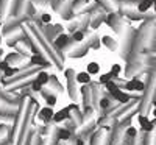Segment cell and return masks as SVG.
I'll use <instances>...</instances> for the list:
<instances>
[{
  "mask_svg": "<svg viewBox=\"0 0 156 145\" xmlns=\"http://www.w3.org/2000/svg\"><path fill=\"white\" fill-rule=\"evenodd\" d=\"M67 42H69V37H67L66 34H58L56 41H55V45L61 50V48H64V47L67 45Z\"/></svg>",
  "mask_w": 156,
  "mask_h": 145,
  "instance_id": "cell-9",
  "label": "cell"
},
{
  "mask_svg": "<svg viewBox=\"0 0 156 145\" xmlns=\"http://www.w3.org/2000/svg\"><path fill=\"white\" fill-rule=\"evenodd\" d=\"M90 75L87 70H84V72H78L76 73V76H75V80H76V83H80V84H89L90 83Z\"/></svg>",
  "mask_w": 156,
  "mask_h": 145,
  "instance_id": "cell-6",
  "label": "cell"
},
{
  "mask_svg": "<svg viewBox=\"0 0 156 145\" xmlns=\"http://www.w3.org/2000/svg\"><path fill=\"white\" fill-rule=\"evenodd\" d=\"M137 122L140 125V131H142V133H151V131L154 129V123L150 120V117H147L145 114L137 115Z\"/></svg>",
  "mask_w": 156,
  "mask_h": 145,
  "instance_id": "cell-1",
  "label": "cell"
},
{
  "mask_svg": "<svg viewBox=\"0 0 156 145\" xmlns=\"http://www.w3.org/2000/svg\"><path fill=\"white\" fill-rule=\"evenodd\" d=\"M36 64H41V65H45L47 62L39 56L37 53H34V56H31V65H36Z\"/></svg>",
  "mask_w": 156,
  "mask_h": 145,
  "instance_id": "cell-17",
  "label": "cell"
},
{
  "mask_svg": "<svg viewBox=\"0 0 156 145\" xmlns=\"http://www.w3.org/2000/svg\"><path fill=\"white\" fill-rule=\"evenodd\" d=\"M17 72H20V69L19 67H12V65H9V67L3 72V76L5 78H8V76H12V75H16Z\"/></svg>",
  "mask_w": 156,
  "mask_h": 145,
  "instance_id": "cell-13",
  "label": "cell"
},
{
  "mask_svg": "<svg viewBox=\"0 0 156 145\" xmlns=\"http://www.w3.org/2000/svg\"><path fill=\"white\" fill-rule=\"evenodd\" d=\"M72 73H73L72 70H67V72H66V75L69 76V92H70V97H72V98H75V97H76V86L73 84Z\"/></svg>",
  "mask_w": 156,
  "mask_h": 145,
  "instance_id": "cell-8",
  "label": "cell"
},
{
  "mask_svg": "<svg viewBox=\"0 0 156 145\" xmlns=\"http://www.w3.org/2000/svg\"><path fill=\"white\" fill-rule=\"evenodd\" d=\"M86 70H87L90 75H98V73H100V64H98V62H94V61L89 62Z\"/></svg>",
  "mask_w": 156,
  "mask_h": 145,
  "instance_id": "cell-10",
  "label": "cell"
},
{
  "mask_svg": "<svg viewBox=\"0 0 156 145\" xmlns=\"http://www.w3.org/2000/svg\"><path fill=\"white\" fill-rule=\"evenodd\" d=\"M9 65H11V64H9L6 59H5V61H0V70H2V72H5V70L9 67Z\"/></svg>",
  "mask_w": 156,
  "mask_h": 145,
  "instance_id": "cell-23",
  "label": "cell"
},
{
  "mask_svg": "<svg viewBox=\"0 0 156 145\" xmlns=\"http://www.w3.org/2000/svg\"><path fill=\"white\" fill-rule=\"evenodd\" d=\"M72 39H73V42L80 44V42H83V39H84V33L81 30H75L72 33Z\"/></svg>",
  "mask_w": 156,
  "mask_h": 145,
  "instance_id": "cell-11",
  "label": "cell"
},
{
  "mask_svg": "<svg viewBox=\"0 0 156 145\" xmlns=\"http://www.w3.org/2000/svg\"><path fill=\"white\" fill-rule=\"evenodd\" d=\"M76 145H84V143H83V140H78V143H76Z\"/></svg>",
  "mask_w": 156,
  "mask_h": 145,
  "instance_id": "cell-25",
  "label": "cell"
},
{
  "mask_svg": "<svg viewBox=\"0 0 156 145\" xmlns=\"http://www.w3.org/2000/svg\"><path fill=\"white\" fill-rule=\"evenodd\" d=\"M41 20H42V23H50V22H51V16L45 12V14L41 16Z\"/></svg>",
  "mask_w": 156,
  "mask_h": 145,
  "instance_id": "cell-24",
  "label": "cell"
},
{
  "mask_svg": "<svg viewBox=\"0 0 156 145\" xmlns=\"http://www.w3.org/2000/svg\"><path fill=\"white\" fill-rule=\"evenodd\" d=\"M44 97H45V100H47V106H53V104H56V95H48V94H45L44 92Z\"/></svg>",
  "mask_w": 156,
  "mask_h": 145,
  "instance_id": "cell-18",
  "label": "cell"
},
{
  "mask_svg": "<svg viewBox=\"0 0 156 145\" xmlns=\"http://www.w3.org/2000/svg\"><path fill=\"white\" fill-rule=\"evenodd\" d=\"M53 115H55V112H53V109H51V106L42 108V109H41V112H39V117H41L44 122H50V120H53Z\"/></svg>",
  "mask_w": 156,
  "mask_h": 145,
  "instance_id": "cell-5",
  "label": "cell"
},
{
  "mask_svg": "<svg viewBox=\"0 0 156 145\" xmlns=\"http://www.w3.org/2000/svg\"><path fill=\"white\" fill-rule=\"evenodd\" d=\"M58 139H59V140H67V139H70V131H69L67 128H61V129L58 131Z\"/></svg>",
  "mask_w": 156,
  "mask_h": 145,
  "instance_id": "cell-12",
  "label": "cell"
},
{
  "mask_svg": "<svg viewBox=\"0 0 156 145\" xmlns=\"http://www.w3.org/2000/svg\"><path fill=\"white\" fill-rule=\"evenodd\" d=\"M103 44H105L109 50H114V48H115V42H114V39H111L109 36H105V37H103Z\"/></svg>",
  "mask_w": 156,
  "mask_h": 145,
  "instance_id": "cell-16",
  "label": "cell"
},
{
  "mask_svg": "<svg viewBox=\"0 0 156 145\" xmlns=\"http://www.w3.org/2000/svg\"><path fill=\"white\" fill-rule=\"evenodd\" d=\"M137 134H139V131L134 126H128L125 129V136H128V137H137Z\"/></svg>",
  "mask_w": 156,
  "mask_h": 145,
  "instance_id": "cell-14",
  "label": "cell"
},
{
  "mask_svg": "<svg viewBox=\"0 0 156 145\" xmlns=\"http://www.w3.org/2000/svg\"><path fill=\"white\" fill-rule=\"evenodd\" d=\"M112 98L115 100V101H119V103H122V104H126L128 101H129V95L126 94L125 90H122L120 87L117 89L114 94H112Z\"/></svg>",
  "mask_w": 156,
  "mask_h": 145,
  "instance_id": "cell-4",
  "label": "cell"
},
{
  "mask_svg": "<svg viewBox=\"0 0 156 145\" xmlns=\"http://www.w3.org/2000/svg\"><path fill=\"white\" fill-rule=\"evenodd\" d=\"M111 75H112V78L114 76H119V73L122 72V67H120V64H112V67H111Z\"/></svg>",
  "mask_w": 156,
  "mask_h": 145,
  "instance_id": "cell-19",
  "label": "cell"
},
{
  "mask_svg": "<svg viewBox=\"0 0 156 145\" xmlns=\"http://www.w3.org/2000/svg\"><path fill=\"white\" fill-rule=\"evenodd\" d=\"M36 81H39L42 86H47L48 81H50V75H48L47 72H44V70L37 72V73H36Z\"/></svg>",
  "mask_w": 156,
  "mask_h": 145,
  "instance_id": "cell-7",
  "label": "cell"
},
{
  "mask_svg": "<svg viewBox=\"0 0 156 145\" xmlns=\"http://www.w3.org/2000/svg\"><path fill=\"white\" fill-rule=\"evenodd\" d=\"M153 117H156V108L153 109Z\"/></svg>",
  "mask_w": 156,
  "mask_h": 145,
  "instance_id": "cell-26",
  "label": "cell"
},
{
  "mask_svg": "<svg viewBox=\"0 0 156 145\" xmlns=\"http://www.w3.org/2000/svg\"><path fill=\"white\" fill-rule=\"evenodd\" d=\"M70 109H69V106L67 108H62L61 111H58V112H55V115H53V122H56V123H61V122H64V120H69L70 118Z\"/></svg>",
  "mask_w": 156,
  "mask_h": 145,
  "instance_id": "cell-3",
  "label": "cell"
},
{
  "mask_svg": "<svg viewBox=\"0 0 156 145\" xmlns=\"http://www.w3.org/2000/svg\"><path fill=\"white\" fill-rule=\"evenodd\" d=\"M98 103H100V108H101V109H106V108L111 106V100H109V98H101Z\"/></svg>",
  "mask_w": 156,
  "mask_h": 145,
  "instance_id": "cell-22",
  "label": "cell"
},
{
  "mask_svg": "<svg viewBox=\"0 0 156 145\" xmlns=\"http://www.w3.org/2000/svg\"><path fill=\"white\" fill-rule=\"evenodd\" d=\"M42 87H44V86L39 83V81H36V80H34L33 84H31V90H33V92H42Z\"/></svg>",
  "mask_w": 156,
  "mask_h": 145,
  "instance_id": "cell-21",
  "label": "cell"
},
{
  "mask_svg": "<svg viewBox=\"0 0 156 145\" xmlns=\"http://www.w3.org/2000/svg\"><path fill=\"white\" fill-rule=\"evenodd\" d=\"M6 61H8L9 64H14V62L20 61V56H19L17 53H12V55H8V56H6Z\"/></svg>",
  "mask_w": 156,
  "mask_h": 145,
  "instance_id": "cell-20",
  "label": "cell"
},
{
  "mask_svg": "<svg viewBox=\"0 0 156 145\" xmlns=\"http://www.w3.org/2000/svg\"><path fill=\"white\" fill-rule=\"evenodd\" d=\"M125 89L129 90V92H134V90L144 92V90H145V84H144V81H140L137 76H134V78H131L129 81L125 83Z\"/></svg>",
  "mask_w": 156,
  "mask_h": 145,
  "instance_id": "cell-2",
  "label": "cell"
},
{
  "mask_svg": "<svg viewBox=\"0 0 156 145\" xmlns=\"http://www.w3.org/2000/svg\"><path fill=\"white\" fill-rule=\"evenodd\" d=\"M111 80H112L111 72H109V73H103V75H100V78H98V84H106V83L111 81Z\"/></svg>",
  "mask_w": 156,
  "mask_h": 145,
  "instance_id": "cell-15",
  "label": "cell"
}]
</instances>
